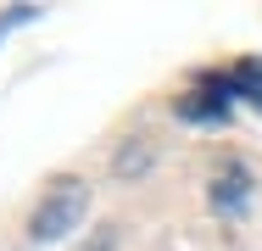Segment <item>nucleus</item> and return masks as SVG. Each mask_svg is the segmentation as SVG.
I'll use <instances>...</instances> for the list:
<instances>
[{
  "instance_id": "obj_1",
  "label": "nucleus",
  "mask_w": 262,
  "mask_h": 251,
  "mask_svg": "<svg viewBox=\"0 0 262 251\" xmlns=\"http://www.w3.org/2000/svg\"><path fill=\"white\" fill-rule=\"evenodd\" d=\"M84 212H90V184L73 179V173H56L51 190L34 206V218H28V240H34V246H51V240L73 235V229L84 223Z\"/></svg>"
},
{
  "instance_id": "obj_2",
  "label": "nucleus",
  "mask_w": 262,
  "mask_h": 251,
  "mask_svg": "<svg viewBox=\"0 0 262 251\" xmlns=\"http://www.w3.org/2000/svg\"><path fill=\"white\" fill-rule=\"evenodd\" d=\"M229 95H234V78H201L190 95H179V117H190V123H223L229 117Z\"/></svg>"
},
{
  "instance_id": "obj_3",
  "label": "nucleus",
  "mask_w": 262,
  "mask_h": 251,
  "mask_svg": "<svg viewBox=\"0 0 262 251\" xmlns=\"http://www.w3.org/2000/svg\"><path fill=\"white\" fill-rule=\"evenodd\" d=\"M246 201H251V173H246L240 162H229V168L212 179V206H217V212H240Z\"/></svg>"
},
{
  "instance_id": "obj_4",
  "label": "nucleus",
  "mask_w": 262,
  "mask_h": 251,
  "mask_svg": "<svg viewBox=\"0 0 262 251\" xmlns=\"http://www.w3.org/2000/svg\"><path fill=\"white\" fill-rule=\"evenodd\" d=\"M151 156H157V151H151V140H123V145H117V156H112V173L134 184V179H145V173H151Z\"/></svg>"
},
{
  "instance_id": "obj_5",
  "label": "nucleus",
  "mask_w": 262,
  "mask_h": 251,
  "mask_svg": "<svg viewBox=\"0 0 262 251\" xmlns=\"http://www.w3.org/2000/svg\"><path fill=\"white\" fill-rule=\"evenodd\" d=\"M229 78H234V95H246V100L262 112V61H257V56H251V61H240Z\"/></svg>"
},
{
  "instance_id": "obj_6",
  "label": "nucleus",
  "mask_w": 262,
  "mask_h": 251,
  "mask_svg": "<svg viewBox=\"0 0 262 251\" xmlns=\"http://www.w3.org/2000/svg\"><path fill=\"white\" fill-rule=\"evenodd\" d=\"M23 23H39V6H28V0H17L11 11H0V39H6L11 28H23Z\"/></svg>"
}]
</instances>
